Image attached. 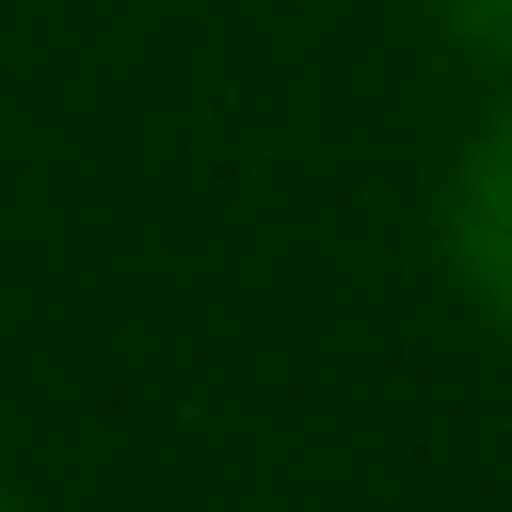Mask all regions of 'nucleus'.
<instances>
[{
	"label": "nucleus",
	"mask_w": 512,
	"mask_h": 512,
	"mask_svg": "<svg viewBox=\"0 0 512 512\" xmlns=\"http://www.w3.org/2000/svg\"><path fill=\"white\" fill-rule=\"evenodd\" d=\"M453 262H465L477 310L512 322V108L477 131L465 167H453Z\"/></svg>",
	"instance_id": "obj_1"
},
{
	"label": "nucleus",
	"mask_w": 512,
	"mask_h": 512,
	"mask_svg": "<svg viewBox=\"0 0 512 512\" xmlns=\"http://www.w3.org/2000/svg\"><path fill=\"white\" fill-rule=\"evenodd\" d=\"M441 12H453V36H465L477 60H501V72H512V0H441Z\"/></svg>",
	"instance_id": "obj_2"
}]
</instances>
